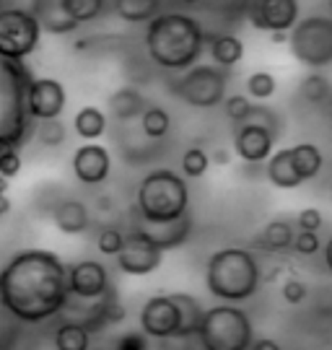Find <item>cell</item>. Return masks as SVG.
I'll use <instances>...</instances> for the list:
<instances>
[{
  "instance_id": "cell-1",
  "label": "cell",
  "mask_w": 332,
  "mask_h": 350,
  "mask_svg": "<svg viewBox=\"0 0 332 350\" xmlns=\"http://www.w3.org/2000/svg\"><path fill=\"white\" fill-rule=\"evenodd\" d=\"M68 301V267L55 252L26 250L0 270V306L18 322H47Z\"/></svg>"
},
{
  "instance_id": "cell-2",
  "label": "cell",
  "mask_w": 332,
  "mask_h": 350,
  "mask_svg": "<svg viewBox=\"0 0 332 350\" xmlns=\"http://www.w3.org/2000/svg\"><path fill=\"white\" fill-rule=\"evenodd\" d=\"M205 47V31L187 13H156L148 18V57L164 70H187Z\"/></svg>"
},
{
  "instance_id": "cell-3",
  "label": "cell",
  "mask_w": 332,
  "mask_h": 350,
  "mask_svg": "<svg viewBox=\"0 0 332 350\" xmlns=\"http://www.w3.org/2000/svg\"><path fill=\"white\" fill-rule=\"evenodd\" d=\"M29 81L31 73L24 60L5 57L0 52V153L21 148L34 130V117L26 109Z\"/></svg>"
},
{
  "instance_id": "cell-4",
  "label": "cell",
  "mask_w": 332,
  "mask_h": 350,
  "mask_svg": "<svg viewBox=\"0 0 332 350\" xmlns=\"http://www.w3.org/2000/svg\"><path fill=\"white\" fill-rule=\"evenodd\" d=\"M205 286L216 299L229 301V304L252 299L259 288L257 257L242 247L218 250L208 260Z\"/></svg>"
},
{
  "instance_id": "cell-5",
  "label": "cell",
  "mask_w": 332,
  "mask_h": 350,
  "mask_svg": "<svg viewBox=\"0 0 332 350\" xmlns=\"http://www.w3.org/2000/svg\"><path fill=\"white\" fill-rule=\"evenodd\" d=\"M148 221H174L190 213V187L179 174L156 169L140 182L133 205Z\"/></svg>"
},
{
  "instance_id": "cell-6",
  "label": "cell",
  "mask_w": 332,
  "mask_h": 350,
  "mask_svg": "<svg viewBox=\"0 0 332 350\" xmlns=\"http://www.w3.org/2000/svg\"><path fill=\"white\" fill-rule=\"evenodd\" d=\"M252 319L229 301L213 309H203L197 338L208 350H246L252 342Z\"/></svg>"
},
{
  "instance_id": "cell-7",
  "label": "cell",
  "mask_w": 332,
  "mask_h": 350,
  "mask_svg": "<svg viewBox=\"0 0 332 350\" xmlns=\"http://www.w3.org/2000/svg\"><path fill=\"white\" fill-rule=\"evenodd\" d=\"M291 52L307 68H327L332 63V21L327 16H309L288 29Z\"/></svg>"
},
{
  "instance_id": "cell-8",
  "label": "cell",
  "mask_w": 332,
  "mask_h": 350,
  "mask_svg": "<svg viewBox=\"0 0 332 350\" xmlns=\"http://www.w3.org/2000/svg\"><path fill=\"white\" fill-rule=\"evenodd\" d=\"M226 86H229V73L226 68L216 65H197L187 68L182 78H177L174 91L177 96L197 109H213L226 99Z\"/></svg>"
},
{
  "instance_id": "cell-9",
  "label": "cell",
  "mask_w": 332,
  "mask_h": 350,
  "mask_svg": "<svg viewBox=\"0 0 332 350\" xmlns=\"http://www.w3.org/2000/svg\"><path fill=\"white\" fill-rule=\"evenodd\" d=\"M39 34L42 29L31 11H24V8L0 11V52L5 57H16V60L29 57L37 50Z\"/></svg>"
},
{
  "instance_id": "cell-10",
  "label": "cell",
  "mask_w": 332,
  "mask_h": 350,
  "mask_svg": "<svg viewBox=\"0 0 332 350\" xmlns=\"http://www.w3.org/2000/svg\"><path fill=\"white\" fill-rule=\"evenodd\" d=\"M130 231H138L151 241L156 244L161 252L166 250H177L182 247L190 234H192V218L190 213H185L182 218H174V221H148L140 213L133 208L130 211Z\"/></svg>"
},
{
  "instance_id": "cell-11",
  "label": "cell",
  "mask_w": 332,
  "mask_h": 350,
  "mask_svg": "<svg viewBox=\"0 0 332 350\" xmlns=\"http://www.w3.org/2000/svg\"><path fill=\"white\" fill-rule=\"evenodd\" d=\"M114 257H117V267L127 275H148L161 265L164 252L156 244H151L143 234L127 231L123 239V247Z\"/></svg>"
},
{
  "instance_id": "cell-12",
  "label": "cell",
  "mask_w": 332,
  "mask_h": 350,
  "mask_svg": "<svg viewBox=\"0 0 332 350\" xmlns=\"http://www.w3.org/2000/svg\"><path fill=\"white\" fill-rule=\"evenodd\" d=\"M68 288L71 296H78L84 301H97L104 299L112 291V280L107 267L97 260H84L68 267Z\"/></svg>"
},
{
  "instance_id": "cell-13",
  "label": "cell",
  "mask_w": 332,
  "mask_h": 350,
  "mask_svg": "<svg viewBox=\"0 0 332 350\" xmlns=\"http://www.w3.org/2000/svg\"><path fill=\"white\" fill-rule=\"evenodd\" d=\"M140 327L148 338L166 340L177 338L179 329V309L172 296H153L143 304L140 312Z\"/></svg>"
},
{
  "instance_id": "cell-14",
  "label": "cell",
  "mask_w": 332,
  "mask_h": 350,
  "mask_svg": "<svg viewBox=\"0 0 332 350\" xmlns=\"http://www.w3.org/2000/svg\"><path fill=\"white\" fill-rule=\"evenodd\" d=\"M26 109L34 120L60 117L65 109V88L55 78H31L26 88Z\"/></svg>"
},
{
  "instance_id": "cell-15",
  "label": "cell",
  "mask_w": 332,
  "mask_h": 350,
  "mask_svg": "<svg viewBox=\"0 0 332 350\" xmlns=\"http://www.w3.org/2000/svg\"><path fill=\"white\" fill-rule=\"evenodd\" d=\"M112 169L110 150L99 143H86L75 150L73 156V172L81 185H101L107 182Z\"/></svg>"
},
{
  "instance_id": "cell-16",
  "label": "cell",
  "mask_w": 332,
  "mask_h": 350,
  "mask_svg": "<svg viewBox=\"0 0 332 350\" xmlns=\"http://www.w3.org/2000/svg\"><path fill=\"white\" fill-rule=\"evenodd\" d=\"M275 146V133L257 122H242L234 135L236 153L249 163H259L270 156Z\"/></svg>"
},
{
  "instance_id": "cell-17",
  "label": "cell",
  "mask_w": 332,
  "mask_h": 350,
  "mask_svg": "<svg viewBox=\"0 0 332 350\" xmlns=\"http://www.w3.org/2000/svg\"><path fill=\"white\" fill-rule=\"evenodd\" d=\"M298 21V3L296 0H259L252 13V26L262 31L283 29L288 31Z\"/></svg>"
},
{
  "instance_id": "cell-18",
  "label": "cell",
  "mask_w": 332,
  "mask_h": 350,
  "mask_svg": "<svg viewBox=\"0 0 332 350\" xmlns=\"http://www.w3.org/2000/svg\"><path fill=\"white\" fill-rule=\"evenodd\" d=\"M31 16L37 18L39 29L49 31V34H71L78 29V24L65 11L62 0H34L31 3Z\"/></svg>"
},
{
  "instance_id": "cell-19",
  "label": "cell",
  "mask_w": 332,
  "mask_h": 350,
  "mask_svg": "<svg viewBox=\"0 0 332 350\" xmlns=\"http://www.w3.org/2000/svg\"><path fill=\"white\" fill-rule=\"evenodd\" d=\"M52 221L60 228L62 234H84L91 226V215H88V208L81 200H60L52 211Z\"/></svg>"
},
{
  "instance_id": "cell-20",
  "label": "cell",
  "mask_w": 332,
  "mask_h": 350,
  "mask_svg": "<svg viewBox=\"0 0 332 350\" xmlns=\"http://www.w3.org/2000/svg\"><path fill=\"white\" fill-rule=\"evenodd\" d=\"M268 161V179H270L275 187L281 189H296L304 179L298 176V172L294 169V161H291V150H278L265 159Z\"/></svg>"
},
{
  "instance_id": "cell-21",
  "label": "cell",
  "mask_w": 332,
  "mask_h": 350,
  "mask_svg": "<svg viewBox=\"0 0 332 350\" xmlns=\"http://www.w3.org/2000/svg\"><path fill=\"white\" fill-rule=\"evenodd\" d=\"M296 226L291 221H270L262 228V234L255 239V247L265 252H288L294 244Z\"/></svg>"
},
{
  "instance_id": "cell-22",
  "label": "cell",
  "mask_w": 332,
  "mask_h": 350,
  "mask_svg": "<svg viewBox=\"0 0 332 350\" xmlns=\"http://www.w3.org/2000/svg\"><path fill=\"white\" fill-rule=\"evenodd\" d=\"M174 304L179 309V329H177V338H192L200 325V317H203V306L195 296H187V293H172Z\"/></svg>"
},
{
  "instance_id": "cell-23",
  "label": "cell",
  "mask_w": 332,
  "mask_h": 350,
  "mask_svg": "<svg viewBox=\"0 0 332 350\" xmlns=\"http://www.w3.org/2000/svg\"><path fill=\"white\" fill-rule=\"evenodd\" d=\"M291 150V161L301 179H314L322 169V150L314 143H298Z\"/></svg>"
},
{
  "instance_id": "cell-24",
  "label": "cell",
  "mask_w": 332,
  "mask_h": 350,
  "mask_svg": "<svg viewBox=\"0 0 332 350\" xmlns=\"http://www.w3.org/2000/svg\"><path fill=\"white\" fill-rule=\"evenodd\" d=\"M110 109L117 120H133L146 109V99L136 88H120L110 96Z\"/></svg>"
},
{
  "instance_id": "cell-25",
  "label": "cell",
  "mask_w": 332,
  "mask_h": 350,
  "mask_svg": "<svg viewBox=\"0 0 332 350\" xmlns=\"http://www.w3.org/2000/svg\"><path fill=\"white\" fill-rule=\"evenodd\" d=\"M244 55V44L231 34H221L210 42V57L221 68H234Z\"/></svg>"
},
{
  "instance_id": "cell-26",
  "label": "cell",
  "mask_w": 332,
  "mask_h": 350,
  "mask_svg": "<svg viewBox=\"0 0 332 350\" xmlns=\"http://www.w3.org/2000/svg\"><path fill=\"white\" fill-rule=\"evenodd\" d=\"M117 16L127 24H146L148 18H153L161 8V0H120Z\"/></svg>"
},
{
  "instance_id": "cell-27",
  "label": "cell",
  "mask_w": 332,
  "mask_h": 350,
  "mask_svg": "<svg viewBox=\"0 0 332 350\" xmlns=\"http://www.w3.org/2000/svg\"><path fill=\"white\" fill-rule=\"evenodd\" d=\"M104 130H107V117L97 107H84L81 112L75 114V133L84 140L101 138Z\"/></svg>"
},
{
  "instance_id": "cell-28",
  "label": "cell",
  "mask_w": 332,
  "mask_h": 350,
  "mask_svg": "<svg viewBox=\"0 0 332 350\" xmlns=\"http://www.w3.org/2000/svg\"><path fill=\"white\" fill-rule=\"evenodd\" d=\"M55 345L60 350H86L88 348V327L71 322V325L58 327L55 332Z\"/></svg>"
},
{
  "instance_id": "cell-29",
  "label": "cell",
  "mask_w": 332,
  "mask_h": 350,
  "mask_svg": "<svg viewBox=\"0 0 332 350\" xmlns=\"http://www.w3.org/2000/svg\"><path fill=\"white\" fill-rule=\"evenodd\" d=\"M140 127H143V133H146L148 138L159 140L169 133L172 117H169V112H164L161 107H148V109L140 112Z\"/></svg>"
},
{
  "instance_id": "cell-30",
  "label": "cell",
  "mask_w": 332,
  "mask_h": 350,
  "mask_svg": "<svg viewBox=\"0 0 332 350\" xmlns=\"http://www.w3.org/2000/svg\"><path fill=\"white\" fill-rule=\"evenodd\" d=\"M62 5L78 26L99 18L104 11V0H62Z\"/></svg>"
},
{
  "instance_id": "cell-31",
  "label": "cell",
  "mask_w": 332,
  "mask_h": 350,
  "mask_svg": "<svg viewBox=\"0 0 332 350\" xmlns=\"http://www.w3.org/2000/svg\"><path fill=\"white\" fill-rule=\"evenodd\" d=\"M301 96L311 104H322V101L330 99V81L322 73H309L304 81H301Z\"/></svg>"
},
{
  "instance_id": "cell-32",
  "label": "cell",
  "mask_w": 332,
  "mask_h": 350,
  "mask_svg": "<svg viewBox=\"0 0 332 350\" xmlns=\"http://www.w3.org/2000/svg\"><path fill=\"white\" fill-rule=\"evenodd\" d=\"M65 125H62L58 117H47V120H42L37 127V138L42 146H47V148H58L65 143Z\"/></svg>"
},
{
  "instance_id": "cell-33",
  "label": "cell",
  "mask_w": 332,
  "mask_h": 350,
  "mask_svg": "<svg viewBox=\"0 0 332 350\" xmlns=\"http://www.w3.org/2000/svg\"><path fill=\"white\" fill-rule=\"evenodd\" d=\"M208 166H210V156L203 148L185 150V156H182V172H185L187 176L197 179V176H203L208 172Z\"/></svg>"
},
{
  "instance_id": "cell-34",
  "label": "cell",
  "mask_w": 332,
  "mask_h": 350,
  "mask_svg": "<svg viewBox=\"0 0 332 350\" xmlns=\"http://www.w3.org/2000/svg\"><path fill=\"white\" fill-rule=\"evenodd\" d=\"M275 78L270 73H252L246 78V91L252 99H270L275 94Z\"/></svg>"
},
{
  "instance_id": "cell-35",
  "label": "cell",
  "mask_w": 332,
  "mask_h": 350,
  "mask_svg": "<svg viewBox=\"0 0 332 350\" xmlns=\"http://www.w3.org/2000/svg\"><path fill=\"white\" fill-rule=\"evenodd\" d=\"M223 109H226V117L229 120H234L236 125H242V122H246V117H249V112H252V101L246 99V96H242V94H234V96H229V99H223Z\"/></svg>"
},
{
  "instance_id": "cell-36",
  "label": "cell",
  "mask_w": 332,
  "mask_h": 350,
  "mask_svg": "<svg viewBox=\"0 0 332 350\" xmlns=\"http://www.w3.org/2000/svg\"><path fill=\"white\" fill-rule=\"evenodd\" d=\"M291 250H296L298 254H304V257H311V254H317L322 250V241L317 237V231H296L294 237V244H291Z\"/></svg>"
},
{
  "instance_id": "cell-37",
  "label": "cell",
  "mask_w": 332,
  "mask_h": 350,
  "mask_svg": "<svg viewBox=\"0 0 332 350\" xmlns=\"http://www.w3.org/2000/svg\"><path fill=\"white\" fill-rule=\"evenodd\" d=\"M123 239H125V234L120 228H104L97 237V250L101 252V254H117L120 247H123Z\"/></svg>"
},
{
  "instance_id": "cell-38",
  "label": "cell",
  "mask_w": 332,
  "mask_h": 350,
  "mask_svg": "<svg viewBox=\"0 0 332 350\" xmlns=\"http://www.w3.org/2000/svg\"><path fill=\"white\" fill-rule=\"evenodd\" d=\"M21 172V156H18V148H8L0 153V176H16Z\"/></svg>"
},
{
  "instance_id": "cell-39",
  "label": "cell",
  "mask_w": 332,
  "mask_h": 350,
  "mask_svg": "<svg viewBox=\"0 0 332 350\" xmlns=\"http://www.w3.org/2000/svg\"><path fill=\"white\" fill-rule=\"evenodd\" d=\"M322 224H324V218L317 208H307L296 215V228H301V231H320Z\"/></svg>"
},
{
  "instance_id": "cell-40",
  "label": "cell",
  "mask_w": 332,
  "mask_h": 350,
  "mask_svg": "<svg viewBox=\"0 0 332 350\" xmlns=\"http://www.w3.org/2000/svg\"><path fill=\"white\" fill-rule=\"evenodd\" d=\"M283 299L288 304H301V301L307 299V286L301 283V280H285L283 283Z\"/></svg>"
},
{
  "instance_id": "cell-41",
  "label": "cell",
  "mask_w": 332,
  "mask_h": 350,
  "mask_svg": "<svg viewBox=\"0 0 332 350\" xmlns=\"http://www.w3.org/2000/svg\"><path fill=\"white\" fill-rule=\"evenodd\" d=\"M117 348H123V350H146L148 340H146V335H127V338L117 340Z\"/></svg>"
},
{
  "instance_id": "cell-42",
  "label": "cell",
  "mask_w": 332,
  "mask_h": 350,
  "mask_svg": "<svg viewBox=\"0 0 332 350\" xmlns=\"http://www.w3.org/2000/svg\"><path fill=\"white\" fill-rule=\"evenodd\" d=\"M249 348H255V350H278V342H275V340H252V342H249Z\"/></svg>"
},
{
  "instance_id": "cell-43",
  "label": "cell",
  "mask_w": 332,
  "mask_h": 350,
  "mask_svg": "<svg viewBox=\"0 0 332 350\" xmlns=\"http://www.w3.org/2000/svg\"><path fill=\"white\" fill-rule=\"evenodd\" d=\"M268 34H270L272 44H283V42H288V31H283V29H272V31H268Z\"/></svg>"
},
{
  "instance_id": "cell-44",
  "label": "cell",
  "mask_w": 332,
  "mask_h": 350,
  "mask_svg": "<svg viewBox=\"0 0 332 350\" xmlns=\"http://www.w3.org/2000/svg\"><path fill=\"white\" fill-rule=\"evenodd\" d=\"M8 211H11V200H8L5 192H0V215H5Z\"/></svg>"
},
{
  "instance_id": "cell-45",
  "label": "cell",
  "mask_w": 332,
  "mask_h": 350,
  "mask_svg": "<svg viewBox=\"0 0 332 350\" xmlns=\"http://www.w3.org/2000/svg\"><path fill=\"white\" fill-rule=\"evenodd\" d=\"M213 161L216 163H229V153H226V150H216V156H213Z\"/></svg>"
},
{
  "instance_id": "cell-46",
  "label": "cell",
  "mask_w": 332,
  "mask_h": 350,
  "mask_svg": "<svg viewBox=\"0 0 332 350\" xmlns=\"http://www.w3.org/2000/svg\"><path fill=\"white\" fill-rule=\"evenodd\" d=\"M0 192H8V179L5 176H0Z\"/></svg>"
},
{
  "instance_id": "cell-47",
  "label": "cell",
  "mask_w": 332,
  "mask_h": 350,
  "mask_svg": "<svg viewBox=\"0 0 332 350\" xmlns=\"http://www.w3.org/2000/svg\"><path fill=\"white\" fill-rule=\"evenodd\" d=\"M179 3H182V5H200L203 0H179Z\"/></svg>"
},
{
  "instance_id": "cell-48",
  "label": "cell",
  "mask_w": 332,
  "mask_h": 350,
  "mask_svg": "<svg viewBox=\"0 0 332 350\" xmlns=\"http://www.w3.org/2000/svg\"><path fill=\"white\" fill-rule=\"evenodd\" d=\"M104 3H120V0H104Z\"/></svg>"
}]
</instances>
